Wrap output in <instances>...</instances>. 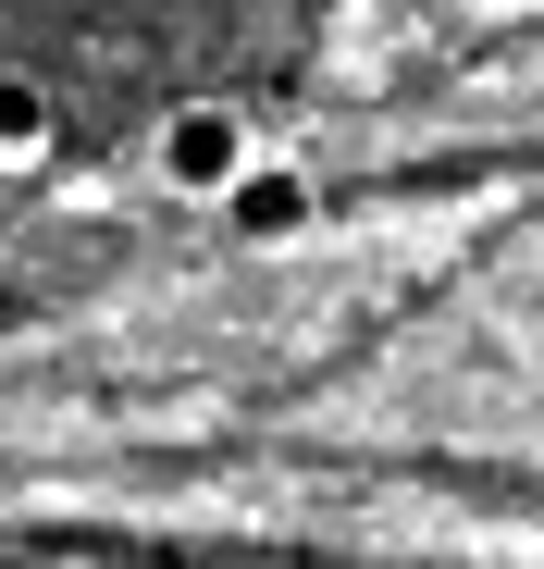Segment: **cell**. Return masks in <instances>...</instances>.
Here are the masks:
<instances>
[{"mask_svg":"<svg viewBox=\"0 0 544 569\" xmlns=\"http://www.w3.org/2000/svg\"><path fill=\"white\" fill-rule=\"evenodd\" d=\"M260 161V124H248V100H173L161 124H149V173L173 186V199H223V186Z\"/></svg>","mask_w":544,"mask_h":569,"instance_id":"cell-1","label":"cell"},{"mask_svg":"<svg viewBox=\"0 0 544 569\" xmlns=\"http://www.w3.org/2000/svg\"><path fill=\"white\" fill-rule=\"evenodd\" d=\"M211 223L235 236V248H298L310 223H322V186H310V161H285V149H260L223 199H211Z\"/></svg>","mask_w":544,"mask_h":569,"instance_id":"cell-2","label":"cell"},{"mask_svg":"<svg viewBox=\"0 0 544 569\" xmlns=\"http://www.w3.org/2000/svg\"><path fill=\"white\" fill-rule=\"evenodd\" d=\"M62 149V100H50V74L38 62H0V173H26Z\"/></svg>","mask_w":544,"mask_h":569,"instance_id":"cell-3","label":"cell"}]
</instances>
